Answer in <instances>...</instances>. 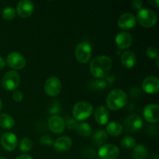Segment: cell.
<instances>
[{"label": "cell", "instance_id": "cell-1", "mask_svg": "<svg viewBox=\"0 0 159 159\" xmlns=\"http://www.w3.org/2000/svg\"><path fill=\"white\" fill-rule=\"evenodd\" d=\"M113 61L110 57L100 55L91 61L89 70L91 74L96 79H101L106 78L111 71Z\"/></svg>", "mask_w": 159, "mask_h": 159}, {"label": "cell", "instance_id": "cell-2", "mask_svg": "<svg viewBox=\"0 0 159 159\" xmlns=\"http://www.w3.org/2000/svg\"><path fill=\"white\" fill-rule=\"evenodd\" d=\"M106 103L111 110H119L127 103V96L125 92L120 89L111 90L107 96Z\"/></svg>", "mask_w": 159, "mask_h": 159}, {"label": "cell", "instance_id": "cell-3", "mask_svg": "<svg viewBox=\"0 0 159 159\" xmlns=\"http://www.w3.org/2000/svg\"><path fill=\"white\" fill-rule=\"evenodd\" d=\"M93 112V107L91 103L88 102H77L74 105L72 108V115L73 118L75 120L82 121L88 119Z\"/></svg>", "mask_w": 159, "mask_h": 159}, {"label": "cell", "instance_id": "cell-4", "mask_svg": "<svg viewBox=\"0 0 159 159\" xmlns=\"http://www.w3.org/2000/svg\"><path fill=\"white\" fill-rule=\"evenodd\" d=\"M137 21L141 26L151 28L157 23V15L153 10L149 9H141L137 13Z\"/></svg>", "mask_w": 159, "mask_h": 159}, {"label": "cell", "instance_id": "cell-5", "mask_svg": "<svg viewBox=\"0 0 159 159\" xmlns=\"http://www.w3.org/2000/svg\"><path fill=\"white\" fill-rule=\"evenodd\" d=\"M75 56L79 63H88L92 57L91 44L87 41H82L78 43L75 50Z\"/></svg>", "mask_w": 159, "mask_h": 159}, {"label": "cell", "instance_id": "cell-6", "mask_svg": "<svg viewBox=\"0 0 159 159\" xmlns=\"http://www.w3.org/2000/svg\"><path fill=\"white\" fill-rule=\"evenodd\" d=\"M20 76L16 71H9L2 78V86L7 91H13L20 85Z\"/></svg>", "mask_w": 159, "mask_h": 159}, {"label": "cell", "instance_id": "cell-7", "mask_svg": "<svg viewBox=\"0 0 159 159\" xmlns=\"http://www.w3.org/2000/svg\"><path fill=\"white\" fill-rule=\"evenodd\" d=\"M143 120L138 114H132L127 116L124 122V128L130 133H137L143 127Z\"/></svg>", "mask_w": 159, "mask_h": 159}, {"label": "cell", "instance_id": "cell-8", "mask_svg": "<svg viewBox=\"0 0 159 159\" xmlns=\"http://www.w3.org/2000/svg\"><path fill=\"white\" fill-rule=\"evenodd\" d=\"M44 91L48 96L56 97L61 92V82L57 77H50L45 82Z\"/></svg>", "mask_w": 159, "mask_h": 159}, {"label": "cell", "instance_id": "cell-9", "mask_svg": "<svg viewBox=\"0 0 159 159\" xmlns=\"http://www.w3.org/2000/svg\"><path fill=\"white\" fill-rule=\"evenodd\" d=\"M98 156L99 159H117L120 156V149L115 144H103L98 151Z\"/></svg>", "mask_w": 159, "mask_h": 159}, {"label": "cell", "instance_id": "cell-10", "mask_svg": "<svg viewBox=\"0 0 159 159\" xmlns=\"http://www.w3.org/2000/svg\"><path fill=\"white\" fill-rule=\"evenodd\" d=\"M8 66L14 70L23 69L26 65V59L18 52H12L8 54L6 58Z\"/></svg>", "mask_w": 159, "mask_h": 159}, {"label": "cell", "instance_id": "cell-11", "mask_svg": "<svg viewBox=\"0 0 159 159\" xmlns=\"http://www.w3.org/2000/svg\"><path fill=\"white\" fill-rule=\"evenodd\" d=\"M144 120L151 124H156L159 120V107L158 104L152 103L146 106L143 110Z\"/></svg>", "mask_w": 159, "mask_h": 159}, {"label": "cell", "instance_id": "cell-12", "mask_svg": "<svg viewBox=\"0 0 159 159\" xmlns=\"http://www.w3.org/2000/svg\"><path fill=\"white\" fill-rule=\"evenodd\" d=\"M16 11L21 18H28L34 12V5L30 0H21L18 2Z\"/></svg>", "mask_w": 159, "mask_h": 159}, {"label": "cell", "instance_id": "cell-13", "mask_svg": "<svg viewBox=\"0 0 159 159\" xmlns=\"http://www.w3.org/2000/svg\"><path fill=\"white\" fill-rule=\"evenodd\" d=\"M115 42L119 49H128L133 43V37L130 33L127 31H120L116 35Z\"/></svg>", "mask_w": 159, "mask_h": 159}, {"label": "cell", "instance_id": "cell-14", "mask_svg": "<svg viewBox=\"0 0 159 159\" xmlns=\"http://www.w3.org/2000/svg\"><path fill=\"white\" fill-rule=\"evenodd\" d=\"M48 127L55 134H61L65 130V120L58 115H53L48 120Z\"/></svg>", "mask_w": 159, "mask_h": 159}, {"label": "cell", "instance_id": "cell-15", "mask_svg": "<svg viewBox=\"0 0 159 159\" xmlns=\"http://www.w3.org/2000/svg\"><path fill=\"white\" fill-rule=\"evenodd\" d=\"M18 144V140L15 134L12 132L4 133L1 137V144L3 148L7 152H12L15 150Z\"/></svg>", "mask_w": 159, "mask_h": 159}, {"label": "cell", "instance_id": "cell-16", "mask_svg": "<svg viewBox=\"0 0 159 159\" xmlns=\"http://www.w3.org/2000/svg\"><path fill=\"white\" fill-rule=\"evenodd\" d=\"M137 24V19L132 13L125 12L118 19V26L123 30H128L134 27Z\"/></svg>", "mask_w": 159, "mask_h": 159}, {"label": "cell", "instance_id": "cell-17", "mask_svg": "<svg viewBox=\"0 0 159 159\" xmlns=\"http://www.w3.org/2000/svg\"><path fill=\"white\" fill-rule=\"evenodd\" d=\"M142 89L148 94H156L159 91V79L155 76L145 78L142 82Z\"/></svg>", "mask_w": 159, "mask_h": 159}, {"label": "cell", "instance_id": "cell-18", "mask_svg": "<svg viewBox=\"0 0 159 159\" xmlns=\"http://www.w3.org/2000/svg\"><path fill=\"white\" fill-rule=\"evenodd\" d=\"M54 149L58 152H65L72 147V140L68 136L60 137L53 143Z\"/></svg>", "mask_w": 159, "mask_h": 159}, {"label": "cell", "instance_id": "cell-19", "mask_svg": "<svg viewBox=\"0 0 159 159\" xmlns=\"http://www.w3.org/2000/svg\"><path fill=\"white\" fill-rule=\"evenodd\" d=\"M95 120L99 125H104L107 124L109 121L110 118V113H109L108 110L103 106L97 107L95 110L94 113Z\"/></svg>", "mask_w": 159, "mask_h": 159}, {"label": "cell", "instance_id": "cell-20", "mask_svg": "<svg viewBox=\"0 0 159 159\" xmlns=\"http://www.w3.org/2000/svg\"><path fill=\"white\" fill-rule=\"evenodd\" d=\"M120 61L126 68H132L137 63V57L132 51H127L120 55Z\"/></svg>", "mask_w": 159, "mask_h": 159}, {"label": "cell", "instance_id": "cell-21", "mask_svg": "<svg viewBox=\"0 0 159 159\" xmlns=\"http://www.w3.org/2000/svg\"><path fill=\"white\" fill-rule=\"evenodd\" d=\"M124 127L122 124L116 121H111L107 126V134L112 137H118L122 134Z\"/></svg>", "mask_w": 159, "mask_h": 159}, {"label": "cell", "instance_id": "cell-22", "mask_svg": "<svg viewBox=\"0 0 159 159\" xmlns=\"http://www.w3.org/2000/svg\"><path fill=\"white\" fill-rule=\"evenodd\" d=\"M15 125V120L11 115L2 113L0 115V127L5 130H10Z\"/></svg>", "mask_w": 159, "mask_h": 159}, {"label": "cell", "instance_id": "cell-23", "mask_svg": "<svg viewBox=\"0 0 159 159\" xmlns=\"http://www.w3.org/2000/svg\"><path fill=\"white\" fill-rule=\"evenodd\" d=\"M133 155L134 159H147V148L143 144H138L134 148Z\"/></svg>", "mask_w": 159, "mask_h": 159}, {"label": "cell", "instance_id": "cell-24", "mask_svg": "<svg viewBox=\"0 0 159 159\" xmlns=\"http://www.w3.org/2000/svg\"><path fill=\"white\" fill-rule=\"evenodd\" d=\"M107 140V134L105 130H99L93 135V142L98 146H102L105 144Z\"/></svg>", "mask_w": 159, "mask_h": 159}, {"label": "cell", "instance_id": "cell-25", "mask_svg": "<svg viewBox=\"0 0 159 159\" xmlns=\"http://www.w3.org/2000/svg\"><path fill=\"white\" fill-rule=\"evenodd\" d=\"M75 130L79 135L84 137V138H86L91 134L92 127L87 123H81V124H78Z\"/></svg>", "mask_w": 159, "mask_h": 159}, {"label": "cell", "instance_id": "cell-26", "mask_svg": "<svg viewBox=\"0 0 159 159\" xmlns=\"http://www.w3.org/2000/svg\"><path fill=\"white\" fill-rule=\"evenodd\" d=\"M121 146L126 149H132L136 146V140L131 136H125L120 141Z\"/></svg>", "mask_w": 159, "mask_h": 159}, {"label": "cell", "instance_id": "cell-27", "mask_svg": "<svg viewBox=\"0 0 159 159\" xmlns=\"http://www.w3.org/2000/svg\"><path fill=\"white\" fill-rule=\"evenodd\" d=\"M107 82L103 79L92 80L90 82V88L94 90H103L107 88Z\"/></svg>", "mask_w": 159, "mask_h": 159}, {"label": "cell", "instance_id": "cell-28", "mask_svg": "<svg viewBox=\"0 0 159 159\" xmlns=\"http://www.w3.org/2000/svg\"><path fill=\"white\" fill-rule=\"evenodd\" d=\"M33 148V141L30 138H24L20 141V149L23 152H27Z\"/></svg>", "mask_w": 159, "mask_h": 159}, {"label": "cell", "instance_id": "cell-29", "mask_svg": "<svg viewBox=\"0 0 159 159\" xmlns=\"http://www.w3.org/2000/svg\"><path fill=\"white\" fill-rule=\"evenodd\" d=\"M16 15V9L13 7H10V6L5 8L2 10V16L3 19L6 20H12L15 18Z\"/></svg>", "mask_w": 159, "mask_h": 159}, {"label": "cell", "instance_id": "cell-30", "mask_svg": "<svg viewBox=\"0 0 159 159\" xmlns=\"http://www.w3.org/2000/svg\"><path fill=\"white\" fill-rule=\"evenodd\" d=\"M146 55L152 59H155L158 57V50L155 47H149L146 51Z\"/></svg>", "mask_w": 159, "mask_h": 159}, {"label": "cell", "instance_id": "cell-31", "mask_svg": "<svg viewBox=\"0 0 159 159\" xmlns=\"http://www.w3.org/2000/svg\"><path fill=\"white\" fill-rule=\"evenodd\" d=\"M65 126H67V127L69 130H75L76 127L78 125L77 120H75L74 118L70 117V116H68L66 118V120H65Z\"/></svg>", "mask_w": 159, "mask_h": 159}, {"label": "cell", "instance_id": "cell-32", "mask_svg": "<svg viewBox=\"0 0 159 159\" xmlns=\"http://www.w3.org/2000/svg\"><path fill=\"white\" fill-rule=\"evenodd\" d=\"M61 110V104L59 103L57 101H54V103L51 105V107H50L49 113L53 115H57L59 112Z\"/></svg>", "mask_w": 159, "mask_h": 159}, {"label": "cell", "instance_id": "cell-33", "mask_svg": "<svg viewBox=\"0 0 159 159\" xmlns=\"http://www.w3.org/2000/svg\"><path fill=\"white\" fill-rule=\"evenodd\" d=\"M40 142L42 145L44 146H51L53 145V140L49 135H43V136L40 138Z\"/></svg>", "mask_w": 159, "mask_h": 159}, {"label": "cell", "instance_id": "cell-34", "mask_svg": "<svg viewBox=\"0 0 159 159\" xmlns=\"http://www.w3.org/2000/svg\"><path fill=\"white\" fill-rule=\"evenodd\" d=\"M83 155L86 159H93L96 158V153L93 149L88 148L84 150Z\"/></svg>", "mask_w": 159, "mask_h": 159}, {"label": "cell", "instance_id": "cell-35", "mask_svg": "<svg viewBox=\"0 0 159 159\" xmlns=\"http://www.w3.org/2000/svg\"><path fill=\"white\" fill-rule=\"evenodd\" d=\"M12 99L16 102H21L23 99V93L19 90H15L12 93Z\"/></svg>", "mask_w": 159, "mask_h": 159}, {"label": "cell", "instance_id": "cell-36", "mask_svg": "<svg viewBox=\"0 0 159 159\" xmlns=\"http://www.w3.org/2000/svg\"><path fill=\"white\" fill-rule=\"evenodd\" d=\"M131 6L134 9L140 10V9L142 8L143 2L141 1V0H133V1L131 2Z\"/></svg>", "mask_w": 159, "mask_h": 159}, {"label": "cell", "instance_id": "cell-37", "mask_svg": "<svg viewBox=\"0 0 159 159\" xmlns=\"http://www.w3.org/2000/svg\"><path fill=\"white\" fill-rule=\"evenodd\" d=\"M106 79H107L106 81H107V82H110V83H113V82H114L116 78H115V76L113 75H108L106 77Z\"/></svg>", "mask_w": 159, "mask_h": 159}, {"label": "cell", "instance_id": "cell-38", "mask_svg": "<svg viewBox=\"0 0 159 159\" xmlns=\"http://www.w3.org/2000/svg\"><path fill=\"white\" fill-rule=\"evenodd\" d=\"M16 159H34L32 156L29 155H21L19 157H17Z\"/></svg>", "mask_w": 159, "mask_h": 159}, {"label": "cell", "instance_id": "cell-39", "mask_svg": "<svg viewBox=\"0 0 159 159\" xmlns=\"http://www.w3.org/2000/svg\"><path fill=\"white\" fill-rule=\"evenodd\" d=\"M5 65H6V61H5V59L3 58L1 55H0V70L2 69V68L5 67Z\"/></svg>", "mask_w": 159, "mask_h": 159}, {"label": "cell", "instance_id": "cell-40", "mask_svg": "<svg viewBox=\"0 0 159 159\" xmlns=\"http://www.w3.org/2000/svg\"><path fill=\"white\" fill-rule=\"evenodd\" d=\"M148 2L150 3L152 6H155V7H156V8L158 7V4H159L158 0H153V1H152V0H149Z\"/></svg>", "mask_w": 159, "mask_h": 159}, {"label": "cell", "instance_id": "cell-41", "mask_svg": "<svg viewBox=\"0 0 159 159\" xmlns=\"http://www.w3.org/2000/svg\"><path fill=\"white\" fill-rule=\"evenodd\" d=\"M2 102L1 99H0V111L2 110Z\"/></svg>", "mask_w": 159, "mask_h": 159}, {"label": "cell", "instance_id": "cell-42", "mask_svg": "<svg viewBox=\"0 0 159 159\" xmlns=\"http://www.w3.org/2000/svg\"><path fill=\"white\" fill-rule=\"evenodd\" d=\"M157 61H156V64H157V67H158H158H159V65H158V62H159V57H157Z\"/></svg>", "mask_w": 159, "mask_h": 159}, {"label": "cell", "instance_id": "cell-43", "mask_svg": "<svg viewBox=\"0 0 159 159\" xmlns=\"http://www.w3.org/2000/svg\"><path fill=\"white\" fill-rule=\"evenodd\" d=\"M0 159H6V158H2H2H0Z\"/></svg>", "mask_w": 159, "mask_h": 159}, {"label": "cell", "instance_id": "cell-44", "mask_svg": "<svg viewBox=\"0 0 159 159\" xmlns=\"http://www.w3.org/2000/svg\"></svg>", "mask_w": 159, "mask_h": 159}]
</instances>
